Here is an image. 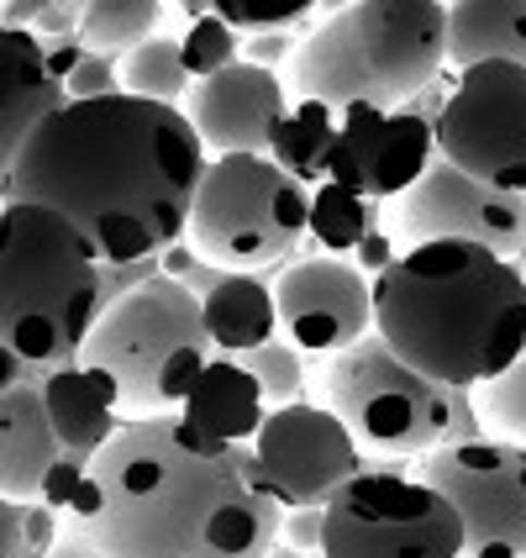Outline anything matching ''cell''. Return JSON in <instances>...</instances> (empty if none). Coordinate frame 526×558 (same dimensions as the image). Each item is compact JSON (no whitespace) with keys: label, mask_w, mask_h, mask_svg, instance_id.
<instances>
[{"label":"cell","mask_w":526,"mask_h":558,"mask_svg":"<svg viewBox=\"0 0 526 558\" xmlns=\"http://www.w3.org/2000/svg\"><path fill=\"white\" fill-rule=\"evenodd\" d=\"M206 169L211 154L180 106L137 95L74 100L5 169V206H53L100 264L158 258L189 238Z\"/></svg>","instance_id":"cell-1"},{"label":"cell","mask_w":526,"mask_h":558,"mask_svg":"<svg viewBox=\"0 0 526 558\" xmlns=\"http://www.w3.org/2000/svg\"><path fill=\"white\" fill-rule=\"evenodd\" d=\"M69 522L117 558H274L284 506L253 442H221L185 416H143L90 464Z\"/></svg>","instance_id":"cell-2"},{"label":"cell","mask_w":526,"mask_h":558,"mask_svg":"<svg viewBox=\"0 0 526 558\" xmlns=\"http://www.w3.org/2000/svg\"><path fill=\"white\" fill-rule=\"evenodd\" d=\"M374 332L442 385H485L526 359V275L479 243L405 248L374 279Z\"/></svg>","instance_id":"cell-3"},{"label":"cell","mask_w":526,"mask_h":558,"mask_svg":"<svg viewBox=\"0 0 526 558\" xmlns=\"http://www.w3.org/2000/svg\"><path fill=\"white\" fill-rule=\"evenodd\" d=\"M0 353L37 369L85 359L100 306V253L53 206L11 201L0 217Z\"/></svg>","instance_id":"cell-4"},{"label":"cell","mask_w":526,"mask_h":558,"mask_svg":"<svg viewBox=\"0 0 526 558\" xmlns=\"http://www.w3.org/2000/svg\"><path fill=\"white\" fill-rule=\"evenodd\" d=\"M448 69V5L437 0H358L338 5L295 48V95L332 111H401Z\"/></svg>","instance_id":"cell-5"},{"label":"cell","mask_w":526,"mask_h":558,"mask_svg":"<svg viewBox=\"0 0 526 558\" xmlns=\"http://www.w3.org/2000/svg\"><path fill=\"white\" fill-rule=\"evenodd\" d=\"M211 359L217 353L200 316V295L169 275L117 301L85 342V364L117 385L126 422L180 416Z\"/></svg>","instance_id":"cell-6"},{"label":"cell","mask_w":526,"mask_h":558,"mask_svg":"<svg viewBox=\"0 0 526 558\" xmlns=\"http://www.w3.org/2000/svg\"><path fill=\"white\" fill-rule=\"evenodd\" d=\"M310 227V190L290 180L274 158L232 154L211 158L195 217H189V243L221 269L258 275V269H284L306 243Z\"/></svg>","instance_id":"cell-7"},{"label":"cell","mask_w":526,"mask_h":558,"mask_svg":"<svg viewBox=\"0 0 526 558\" xmlns=\"http://www.w3.org/2000/svg\"><path fill=\"white\" fill-rule=\"evenodd\" d=\"M327 411L358 437V448L384 459H421L442 448L453 416V385L411 369L390 342L369 332L347 353L327 359Z\"/></svg>","instance_id":"cell-8"},{"label":"cell","mask_w":526,"mask_h":558,"mask_svg":"<svg viewBox=\"0 0 526 558\" xmlns=\"http://www.w3.org/2000/svg\"><path fill=\"white\" fill-rule=\"evenodd\" d=\"M321 558H464V522L427 480L364 464L327 500Z\"/></svg>","instance_id":"cell-9"},{"label":"cell","mask_w":526,"mask_h":558,"mask_svg":"<svg viewBox=\"0 0 526 558\" xmlns=\"http://www.w3.org/2000/svg\"><path fill=\"white\" fill-rule=\"evenodd\" d=\"M427 480L464 522V558H526V448L522 442H464L421 453Z\"/></svg>","instance_id":"cell-10"},{"label":"cell","mask_w":526,"mask_h":558,"mask_svg":"<svg viewBox=\"0 0 526 558\" xmlns=\"http://www.w3.org/2000/svg\"><path fill=\"white\" fill-rule=\"evenodd\" d=\"M437 154L496 190L526 195V69L474 63L437 122Z\"/></svg>","instance_id":"cell-11"},{"label":"cell","mask_w":526,"mask_h":558,"mask_svg":"<svg viewBox=\"0 0 526 558\" xmlns=\"http://www.w3.org/2000/svg\"><path fill=\"white\" fill-rule=\"evenodd\" d=\"M390 232L401 253L421 248V243H479V248L500 253L505 264L526 269V195L485 185L442 154L395 201Z\"/></svg>","instance_id":"cell-12"},{"label":"cell","mask_w":526,"mask_h":558,"mask_svg":"<svg viewBox=\"0 0 526 558\" xmlns=\"http://www.w3.org/2000/svg\"><path fill=\"white\" fill-rule=\"evenodd\" d=\"M253 453H258V469H264V485L274 490L284 511L327 506L347 480L364 474L358 437L338 422V411L306 401L269 411L264 433L253 437Z\"/></svg>","instance_id":"cell-13"},{"label":"cell","mask_w":526,"mask_h":558,"mask_svg":"<svg viewBox=\"0 0 526 558\" xmlns=\"http://www.w3.org/2000/svg\"><path fill=\"white\" fill-rule=\"evenodd\" d=\"M279 332L290 348L338 359L374 332V279L353 258H295L274 275Z\"/></svg>","instance_id":"cell-14"},{"label":"cell","mask_w":526,"mask_h":558,"mask_svg":"<svg viewBox=\"0 0 526 558\" xmlns=\"http://www.w3.org/2000/svg\"><path fill=\"white\" fill-rule=\"evenodd\" d=\"M437 158V122L416 117L411 106L401 111H374L353 106L338 111V143L327 158V180L364 201H401Z\"/></svg>","instance_id":"cell-15"},{"label":"cell","mask_w":526,"mask_h":558,"mask_svg":"<svg viewBox=\"0 0 526 558\" xmlns=\"http://www.w3.org/2000/svg\"><path fill=\"white\" fill-rule=\"evenodd\" d=\"M189 117V126L200 132L206 154L232 158V154H258L269 158L274 143V126L284 122L290 100L279 85L274 69H258V63H232L217 80H200L180 106Z\"/></svg>","instance_id":"cell-16"},{"label":"cell","mask_w":526,"mask_h":558,"mask_svg":"<svg viewBox=\"0 0 526 558\" xmlns=\"http://www.w3.org/2000/svg\"><path fill=\"white\" fill-rule=\"evenodd\" d=\"M0 158L5 169L22 158L37 126H48L69 106V85L53 74L37 32H0Z\"/></svg>","instance_id":"cell-17"},{"label":"cell","mask_w":526,"mask_h":558,"mask_svg":"<svg viewBox=\"0 0 526 558\" xmlns=\"http://www.w3.org/2000/svg\"><path fill=\"white\" fill-rule=\"evenodd\" d=\"M27 385L42 390L48 416H53V427H59V437H63V453H74V459H85V464H95V459L117 442V433L126 427L117 385L100 369H90L85 359H79V364H63V369H37V364H32Z\"/></svg>","instance_id":"cell-18"},{"label":"cell","mask_w":526,"mask_h":558,"mask_svg":"<svg viewBox=\"0 0 526 558\" xmlns=\"http://www.w3.org/2000/svg\"><path fill=\"white\" fill-rule=\"evenodd\" d=\"M59 459L63 437L48 416L42 390L32 385L0 390V490L5 500H37Z\"/></svg>","instance_id":"cell-19"},{"label":"cell","mask_w":526,"mask_h":558,"mask_svg":"<svg viewBox=\"0 0 526 558\" xmlns=\"http://www.w3.org/2000/svg\"><path fill=\"white\" fill-rule=\"evenodd\" d=\"M200 316H206V332H211V353L217 359H243L253 348L274 342L279 332L274 284L264 275L221 269L217 284L200 295Z\"/></svg>","instance_id":"cell-20"},{"label":"cell","mask_w":526,"mask_h":558,"mask_svg":"<svg viewBox=\"0 0 526 558\" xmlns=\"http://www.w3.org/2000/svg\"><path fill=\"white\" fill-rule=\"evenodd\" d=\"M180 416L189 427L221 437V442H253L269 422V401L237 359H211L206 374L195 379V390L185 396V405H180Z\"/></svg>","instance_id":"cell-21"},{"label":"cell","mask_w":526,"mask_h":558,"mask_svg":"<svg viewBox=\"0 0 526 558\" xmlns=\"http://www.w3.org/2000/svg\"><path fill=\"white\" fill-rule=\"evenodd\" d=\"M522 63L526 69V0H458L448 5V69Z\"/></svg>","instance_id":"cell-22"},{"label":"cell","mask_w":526,"mask_h":558,"mask_svg":"<svg viewBox=\"0 0 526 558\" xmlns=\"http://www.w3.org/2000/svg\"><path fill=\"white\" fill-rule=\"evenodd\" d=\"M332 143H338V111L321 106V100H295V106L284 111V122L274 126L269 158H274L290 180H301V185L310 190L327 180Z\"/></svg>","instance_id":"cell-23"},{"label":"cell","mask_w":526,"mask_h":558,"mask_svg":"<svg viewBox=\"0 0 526 558\" xmlns=\"http://www.w3.org/2000/svg\"><path fill=\"white\" fill-rule=\"evenodd\" d=\"M169 5L158 0H85V22H79V37L85 48L100 53V59H117V53H137L143 43L158 37V22H163Z\"/></svg>","instance_id":"cell-24"},{"label":"cell","mask_w":526,"mask_h":558,"mask_svg":"<svg viewBox=\"0 0 526 558\" xmlns=\"http://www.w3.org/2000/svg\"><path fill=\"white\" fill-rule=\"evenodd\" d=\"M374 227H379V201H364V195H353V190L342 185H316L310 190V248L316 253H358V243L369 238Z\"/></svg>","instance_id":"cell-25"},{"label":"cell","mask_w":526,"mask_h":558,"mask_svg":"<svg viewBox=\"0 0 526 558\" xmlns=\"http://www.w3.org/2000/svg\"><path fill=\"white\" fill-rule=\"evenodd\" d=\"M122 90L137 95V100L174 106L180 95L195 90V80H189V69H185V48H180L174 37L158 32L154 43H143L137 53H126L122 59Z\"/></svg>","instance_id":"cell-26"},{"label":"cell","mask_w":526,"mask_h":558,"mask_svg":"<svg viewBox=\"0 0 526 558\" xmlns=\"http://www.w3.org/2000/svg\"><path fill=\"white\" fill-rule=\"evenodd\" d=\"M180 11H189V27H185V37H180V48H185V69H189V80H195V85L227 74L232 63H243V37L227 27L211 5L185 0Z\"/></svg>","instance_id":"cell-27"},{"label":"cell","mask_w":526,"mask_h":558,"mask_svg":"<svg viewBox=\"0 0 526 558\" xmlns=\"http://www.w3.org/2000/svg\"><path fill=\"white\" fill-rule=\"evenodd\" d=\"M468 390H474V405H479L485 437L526 448V359H516L511 369L485 379V385H468Z\"/></svg>","instance_id":"cell-28"},{"label":"cell","mask_w":526,"mask_h":558,"mask_svg":"<svg viewBox=\"0 0 526 558\" xmlns=\"http://www.w3.org/2000/svg\"><path fill=\"white\" fill-rule=\"evenodd\" d=\"M237 364L258 379L269 411H279V405H301V396H306V364H301V348H290V342H279V338L264 342V348L243 353Z\"/></svg>","instance_id":"cell-29"},{"label":"cell","mask_w":526,"mask_h":558,"mask_svg":"<svg viewBox=\"0 0 526 558\" xmlns=\"http://www.w3.org/2000/svg\"><path fill=\"white\" fill-rule=\"evenodd\" d=\"M211 11L237 37H269V32L306 27L310 11H321V5H310V0H211Z\"/></svg>","instance_id":"cell-30"},{"label":"cell","mask_w":526,"mask_h":558,"mask_svg":"<svg viewBox=\"0 0 526 558\" xmlns=\"http://www.w3.org/2000/svg\"><path fill=\"white\" fill-rule=\"evenodd\" d=\"M163 279V264L158 258H126V264H100V306L111 311L117 301L137 295L143 284Z\"/></svg>","instance_id":"cell-31"},{"label":"cell","mask_w":526,"mask_h":558,"mask_svg":"<svg viewBox=\"0 0 526 558\" xmlns=\"http://www.w3.org/2000/svg\"><path fill=\"white\" fill-rule=\"evenodd\" d=\"M106 95H126L122 90V63L90 53V59L74 69V80H69V106H74V100H106Z\"/></svg>","instance_id":"cell-32"},{"label":"cell","mask_w":526,"mask_h":558,"mask_svg":"<svg viewBox=\"0 0 526 558\" xmlns=\"http://www.w3.org/2000/svg\"><path fill=\"white\" fill-rule=\"evenodd\" d=\"M284 548L290 554H321V543H327V506H295V511H284Z\"/></svg>","instance_id":"cell-33"},{"label":"cell","mask_w":526,"mask_h":558,"mask_svg":"<svg viewBox=\"0 0 526 558\" xmlns=\"http://www.w3.org/2000/svg\"><path fill=\"white\" fill-rule=\"evenodd\" d=\"M464 442H485V422H479L474 390H468V385H453V416H448L442 448H464Z\"/></svg>","instance_id":"cell-34"},{"label":"cell","mask_w":526,"mask_h":558,"mask_svg":"<svg viewBox=\"0 0 526 558\" xmlns=\"http://www.w3.org/2000/svg\"><path fill=\"white\" fill-rule=\"evenodd\" d=\"M395 258H401V243H395V232H390V227H374L369 238L358 243V253H353V264H358L369 279H379Z\"/></svg>","instance_id":"cell-35"},{"label":"cell","mask_w":526,"mask_h":558,"mask_svg":"<svg viewBox=\"0 0 526 558\" xmlns=\"http://www.w3.org/2000/svg\"><path fill=\"white\" fill-rule=\"evenodd\" d=\"M42 48H48V63H53V74H59L63 85L74 80V69L90 59V48H85V37H42Z\"/></svg>","instance_id":"cell-36"},{"label":"cell","mask_w":526,"mask_h":558,"mask_svg":"<svg viewBox=\"0 0 526 558\" xmlns=\"http://www.w3.org/2000/svg\"><path fill=\"white\" fill-rule=\"evenodd\" d=\"M48 558H117V554H111L95 532H85V527H74V522H69L63 537H59V548H53Z\"/></svg>","instance_id":"cell-37"},{"label":"cell","mask_w":526,"mask_h":558,"mask_svg":"<svg viewBox=\"0 0 526 558\" xmlns=\"http://www.w3.org/2000/svg\"><path fill=\"white\" fill-rule=\"evenodd\" d=\"M284 53H290V32H269V37H243V63L274 69Z\"/></svg>","instance_id":"cell-38"},{"label":"cell","mask_w":526,"mask_h":558,"mask_svg":"<svg viewBox=\"0 0 526 558\" xmlns=\"http://www.w3.org/2000/svg\"><path fill=\"white\" fill-rule=\"evenodd\" d=\"M158 264H163V275H169V279H180V284H185V279L195 275L200 264H206V253H200V248H195V243L185 238V243H174V248L158 253Z\"/></svg>","instance_id":"cell-39"},{"label":"cell","mask_w":526,"mask_h":558,"mask_svg":"<svg viewBox=\"0 0 526 558\" xmlns=\"http://www.w3.org/2000/svg\"><path fill=\"white\" fill-rule=\"evenodd\" d=\"M284 558H321V554H284Z\"/></svg>","instance_id":"cell-40"},{"label":"cell","mask_w":526,"mask_h":558,"mask_svg":"<svg viewBox=\"0 0 526 558\" xmlns=\"http://www.w3.org/2000/svg\"><path fill=\"white\" fill-rule=\"evenodd\" d=\"M490 558H496V554H490Z\"/></svg>","instance_id":"cell-41"},{"label":"cell","mask_w":526,"mask_h":558,"mask_svg":"<svg viewBox=\"0 0 526 558\" xmlns=\"http://www.w3.org/2000/svg\"><path fill=\"white\" fill-rule=\"evenodd\" d=\"M522 275H526V269H522Z\"/></svg>","instance_id":"cell-42"}]
</instances>
